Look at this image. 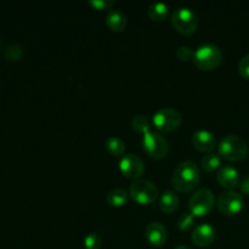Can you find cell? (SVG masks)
<instances>
[{"instance_id": "obj_16", "label": "cell", "mask_w": 249, "mask_h": 249, "mask_svg": "<svg viewBox=\"0 0 249 249\" xmlns=\"http://www.w3.org/2000/svg\"><path fill=\"white\" fill-rule=\"evenodd\" d=\"M179 202V196H178L174 191H172V190H167V191H164L160 195V207L164 213L169 214L173 213V212L178 208Z\"/></svg>"}, {"instance_id": "obj_19", "label": "cell", "mask_w": 249, "mask_h": 249, "mask_svg": "<svg viewBox=\"0 0 249 249\" xmlns=\"http://www.w3.org/2000/svg\"><path fill=\"white\" fill-rule=\"evenodd\" d=\"M106 148L111 155L119 157V156H123L124 152H125V143L118 136H109L106 140Z\"/></svg>"}, {"instance_id": "obj_10", "label": "cell", "mask_w": 249, "mask_h": 249, "mask_svg": "<svg viewBox=\"0 0 249 249\" xmlns=\"http://www.w3.org/2000/svg\"><path fill=\"white\" fill-rule=\"evenodd\" d=\"M119 169L125 177L138 180L145 172V164L139 156L125 153L119 160Z\"/></svg>"}, {"instance_id": "obj_4", "label": "cell", "mask_w": 249, "mask_h": 249, "mask_svg": "<svg viewBox=\"0 0 249 249\" xmlns=\"http://www.w3.org/2000/svg\"><path fill=\"white\" fill-rule=\"evenodd\" d=\"M129 195L136 203L148 206L153 203L158 197V189L155 182L146 179H138L129 187Z\"/></svg>"}, {"instance_id": "obj_8", "label": "cell", "mask_w": 249, "mask_h": 249, "mask_svg": "<svg viewBox=\"0 0 249 249\" xmlns=\"http://www.w3.org/2000/svg\"><path fill=\"white\" fill-rule=\"evenodd\" d=\"M181 121L182 118L180 112L172 107H163V108L157 109L152 117V122L156 128L165 133L179 128Z\"/></svg>"}, {"instance_id": "obj_11", "label": "cell", "mask_w": 249, "mask_h": 249, "mask_svg": "<svg viewBox=\"0 0 249 249\" xmlns=\"http://www.w3.org/2000/svg\"><path fill=\"white\" fill-rule=\"evenodd\" d=\"M191 240L198 247H207L215 240V229L208 223L198 224L192 231Z\"/></svg>"}, {"instance_id": "obj_28", "label": "cell", "mask_w": 249, "mask_h": 249, "mask_svg": "<svg viewBox=\"0 0 249 249\" xmlns=\"http://www.w3.org/2000/svg\"><path fill=\"white\" fill-rule=\"evenodd\" d=\"M240 189L245 195H249V175L242 178V180L240 181Z\"/></svg>"}, {"instance_id": "obj_12", "label": "cell", "mask_w": 249, "mask_h": 249, "mask_svg": "<svg viewBox=\"0 0 249 249\" xmlns=\"http://www.w3.org/2000/svg\"><path fill=\"white\" fill-rule=\"evenodd\" d=\"M146 238L155 247H162L168 237V230L160 221H153L146 226Z\"/></svg>"}, {"instance_id": "obj_20", "label": "cell", "mask_w": 249, "mask_h": 249, "mask_svg": "<svg viewBox=\"0 0 249 249\" xmlns=\"http://www.w3.org/2000/svg\"><path fill=\"white\" fill-rule=\"evenodd\" d=\"M221 158L220 155L214 152L207 153L206 156H203V158L201 160V165L206 172H213V170L220 168Z\"/></svg>"}, {"instance_id": "obj_9", "label": "cell", "mask_w": 249, "mask_h": 249, "mask_svg": "<svg viewBox=\"0 0 249 249\" xmlns=\"http://www.w3.org/2000/svg\"><path fill=\"white\" fill-rule=\"evenodd\" d=\"M243 197L233 190H228L218 197V208L225 215H236L243 208Z\"/></svg>"}, {"instance_id": "obj_14", "label": "cell", "mask_w": 249, "mask_h": 249, "mask_svg": "<svg viewBox=\"0 0 249 249\" xmlns=\"http://www.w3.org/2000/svg\"><path fill=\"white\" fill-rule=\"evenodd\" d=\"M192 143L197 150L209 152L215 147L216 140L212 131L206 130V129H199V130L195 131L194 135H192Z\"/></svg>"}, {"instance_id": "obj_17", "label": "cell", "mask_w": 249, "mask_h": 249, "mask_svg": "<svg viewBox=\"0 0 249 249\" xmlns=\"http://www.w3.org/2000/svg\"><path fill=\"white\" fill-rule=\"evenodd\" d=\"M147 12L148 16L153 21H163L169 15V6H168V4H165L163 1L151 2L147 9Z\"/></svg>"}, {"instance_id": "obj_24", "label": "cell", "mask_w": 249, "mask_h": 249, "mask_svg": "<svg viewBox=\"0 0 249 249\" xmlns=\"http://www.w3.org/2000/svg\"><path fill=\"white\" fill-rule=\"evenodd\" d=\"M22 53H23V51H22L21 46L18 45H10L5 50V56L10 61L19 60L22 57Z\"/></svg>"}, {"instance_id": "obj_5", "label": "cell", "mask_w": 249, "mask_h": 249, "mask_svg": "<svg viewBox=\"0 0 249 249\" xmlns=\"http://www.w3.org/2000/svg\"><path fill=\"white\" fill-rule=\"evenodd\" d=\"M172 23L181 34H191L198 26V18L194 10L186 6H179L173 11Z\"/></svg>"}, {"instance_id": "obj_18", "label": "cell", "mask_w": 249, "mask_h": 249, "mask_svg": "<svg viewBox=\"0 0 249 249\" xmlns=\"http://www.w3.org/2000/svg\"><path fill=\"white\" fill-rule=\"evenodd\" d=\"M128 201V192L121 187L111 190L107 195V202L113 207H122Z\"/></svg>"}, {"instance_id": "obj_6", "label": "cell", "mask_w": 249, "mask_h": 249, "mask_svg": "<svg viewBox=\"0 0 249 249\" xmlns=\"http://www.w3.org/2000/svg\"><path fill=\"white\" fill-rule=\"evenodd\" d=\"M214 203H215V197L213 191L203 187L197 190L192 195L189 201V208L195 216H204L213 209Z\"/></svg>"}, {"instance_id": "obj_15", "label": "cell", "mask_w": 249, "mask_h": 249, "mask_svg": "<svg viewBox=\"0 0 249 249\" xmlns=\"http://www.w3.org/2000/svg\"><path fill=\"white\" fill-rule=\"evenodd\" d=\"M105 21H106L107 27L114 32H121L126 27V16L118 9L108 10Z\"/></svg>"}, {"instance_id": "obj_23", "label": "cell", "mask_w": 249, "mask_h": 249, "mask_svg": "<svg viewBox=\"0 0 249 249\" xmlns=\"http://www.w3.org/2000/svg\"><path fill=\"white\" fill-rule=\"evenodd\" d=\"M102 240L99 233L91 232L84 237V247L87 249H100Z\"/></svg>"}, {"instance_id": "obj_27", "label": "cell", "mask_w": 249, "mask_h": 249, "mask_svg": "<svg viewBox=\"0 0 249 249\" xmlns=\"http://www.w3.org/2000/svg\"><path fill=\"white\" fill-rule=\"evenodd\" d=\"M89 4L96 10H108L113 5V0H89Z\"/></svg>"}, {"instance_id": "obj_25", "label": "cell", "mask_w": 249, "mask_h": 249, "mask_svg": "<svg viewBox=\"0 0 249 249\" xmlns=\"http://www.w3.org/2000/svg\"><path fill=\"white\" fill-rule=\"evenodd\" d=\"M177 56L181 61H190L191 58H194V51H192V49L190 46L181 45L178 48Z\"/></svg>"}, {"instance_id": "obj_13", "label": "cell", "mask_w": 249, "mask_h": 249, "mask_svg": "<svg viewBox=\"0 0 249 249\" xmlns=\"http://www.w3.org/2000/svg\"><path fill=\"white\" fill-rule=\"evenodd\" d=\"M216 180L223 187L233 189L240 182V173L232 165H223L219 168Z\"/></svg>"}, {"instance_id": "obj_1", "label": "cell", "mask_w": 249, "mask_h": 249, "mask_svg": "<svg viewBox=\"0 0 249 249\" xmlns=\"http://www.w3.org/2000/svg\"><path fill=\"white\" fill-rule=\"evenodd\" d=\"M201 181V170L192 160H184L175 168L172 177V184L180 192L192 191Z\"/></svg>"}, {"instance_id": "obj_21", "label": "cell", "mask_w": 249, "mask_h": 249, "mask_svg": "<svg viewBox=\"0 0 249 249\" xmlns=\"http://www.w3.org/2000/svg\"><path fill=\"white\" fill-rule=\"evenodd\" d=\"M131 126H133L134 130L141 134H146L147 131L151 130L150 121L143 114H136V116H134L133 119H131Z\"/></svg>"}, {"instance_id": "obj_22", "label": "cell", "mask_w": 249, "mask_h": 249, "mask_svg": "<svg viewBox=\"0 0 249 249\" xmlns=\"http://www.w3.org/2000/svg\"><path fill=\"white\" fill-rule=\"evenodd\" d=\"M195 223V215L191 212H184L179 215L178 218V226H179L180 230L186 231L189 229H191V226Z\"/></svg>"}, {"instance_id": "obj_7", "label": "cell", "mask_w": 249, "mask_h": 249, "mask_svg": "<svg viewBox=\"0 0 249 249\" xmlns=\"http://www.w3.org/2000/svg\"><path fill=\"white\" fill-rule=\"evenodd\" d=\"M143 151L153 158H163L169 152V142L162 134L150 130L142 135Z\"/></svg>"}, {"instance_id": "obj_3", "label": "cell", "mask_w": 249, "mask_h": 249, "mask_svg": "<svg viewBox=\"0 0 249 249\" xmlns=\"http://www.w3.org/2000/svg\"><path fill=\"white\" fill-rule=\"evenodd\" d=\"M219 155L228 160H245L248 153V146L246 141L238 135H228L219 142Z\"/></svg>"}, {"instance_id": "obj_26", "label": "cell", "mask_w": 249, "mask_h": 249, "mask_svg": "<svg viewBox=\"0 0 249 249\" xmlns=\"http://www.w3.org/2000/svg\"><path fill=\"white\" fill-rule=\"evenodd\" d=\"M238 71L243 78L249 79V53L241 58L240 63H238Z\"/></svg>"}, {"instance_id": "obj_2", "label": "cell", "mask_w": 249, "mask_h": 249, "mask_svg": "<svg viewBox=\"0 0 249 249\" xmlns=\"http://www.w3.org/2000/svg\"><path fill=\"white\" fill-rule=\"evenodd\" d=\"M192 60L199 70H213L220 65L223 53L214 44H202L194 51Z\"/></svg>"}, {"instance_id": "obj_29", "label": "cell", "mask_w": 249, "mask_h": 249, "mask_svg": "<svg viewBox=\"0 0 249 249\" xmlns=\"http://www.w3.org/2000/svg\"><path fill=\"white\" fill-rule=\"evenodd\" d=\"M174 249H191V248L187 247V246H178V247L174 248Z\"/></svg>"}]
</instances>
